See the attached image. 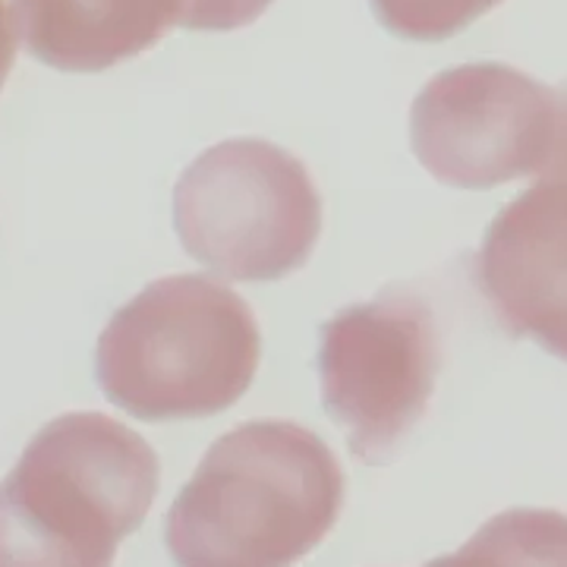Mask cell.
<instances>
[{
    "label": "cell",
    "mask_w": 567,
    "mask_h": 567,
    "mask_svg": "<svg viewBox=\"0 0 567 567\" xmlns=\"http://www.w3.org/2000/svg\"><path fill=\"white\" fill-rule=\"evenodd\" d=\"M344 507V470L316 432L252 420L205 451L164 517L177 567H293Z\"/></svg>",
    "instance_id": "obj_1"
},
{
    "label": "cell",
    "mask_w": 567,
    "mask_h": 567,
    "mask_svg": "<svg viewBox=\"0 0 567 567\" xmlns=\"http://www.w3.org/2000/svg\"><path fill=\"white\" fill-rule=\"evenodd\" d=\"M162 483L152 445L104 413H63L0 480V567H114Z\"/></svg>",
    "instance_id": "obj_2"
},
{
    "label": "cell",
    "mask_w": 567,
    "mask_h": 567,
    "mask_svg": "<svg viewBox=\"0 0 567 567\" xmlns=\"http://www.w3.org/2000/svg\"><path fill=\"white\" fill-rule=\"evenodd\" d=\"M262 334L240 293L208 275H171L104 324L95 375L104 398L142 423L205 420L244 398Z\"/></svg>",
    "instance_id": "obj_3"
},
{
    "label": "cell",
    "mask_w": 567,
    "mask_h": 567,
    "mask_svg": "<svg viewBox=\"0 0 567 567\" xmlns=\"http://www.w3.org/2000/svg\"><path fill=\"white\" fill-rule=\"evenodd\" d=\"M174 230L215 275L271 284L300 271L322 234V196L306 164L265 140L205 148L174 186Z\"/></svg>",
    "instance_id": "obj_4"
},
{
    "label": "cell",
    "mask_w": 567,
    "mask_h": 567,
    "mask_svg": "<svg viewBox=\"0 0 567 567\" xmlns=\"http://www.w3.org/2000/svg\"><path fill=\"white\" fill-rule=\"evenodd\" d=\"M442 365L435 316L423 297L388 287L322 324L319 379L328 416L365 464L391 457L423 420Z\"/></svg>",
    "instance_id": "obj_5"
},
{
    "label": "cell",
    "mask_w": 567,
    "mask_h": 567,
    "mask_svg": "<svg viewBox=\"0 0 567 567\" xmlns=\"http://www.w3.org/2000/svg\"><path fill=\"white\" fill-rule=\"evenodd\" d=\"M558 95L507 63H466L425 82L410 107V145L435 181L492 189L543 171Z\"/></svg>",
    "instance_id": "obj_6"
},
{
    "label": "cell",
    "mask_w": 567,
    "mask_h": 567,
    "mask_svg": "<svg viewBox=\"0 0 567 567\" xmlns=\"http://www.w3.org/2000/svg\"><path fill=\"white\" fill-rule=\"evenodd\" d=\"M473 278L511 338L567 363V183L536 181L492 218Z\"/></svg>",
    "instance_id": "obj_7"
},
{
    "label": "cell",
    "mask_w": 567,
    "mask_h": 567,
    "mask_svg": "<svg viewBox=\"0 0 567 567\" xmlns=\"http://www.w3.org/2000/svg\"><path fill=\"white\" fill-rule=\"evenodd\" d=\"M25 51L63 73H102L140 58L177 25L181 0H13Z\"/></svg>",
    "instance_id": "obj_8"
},
{
    "label": "cell",
    "mask_w": 567,
    "mask_h": 567,
    "mask_svg": "<svg viewBox=\"0 0 567 567\" xmlns=\"http://www.w3.org/2000/svg\"><path fill=\"white\" fill-rule=\"evenodd\" d=\"M425 567H567V514L514 507Z\"/></svg>",
    "instance_id": "obj_9"
},
{
    "label": "cell",
    "mask_w": 567,
    "mask_h": 567,
    "mask_svg": "<svg viewBox=\"0 0 567 567\" xmlns=\"http://www.w3.org/2000/svg\"><path fill=\"white\" fill-rule=\"evenodd\" d=\"M375 20L398 39L442 41L464 32L502 0H369Z\"/></svg>",
    "instance_id": "obj_10"
},
{
    "label": "cell",
    "mask_w": 567,
    "mask_h": 567,
    "mask_svg": "<svg viewBox=\"0 0 567 567\" xmlns=\"http://www.w3.org/2000/svg\"><path fill=\"white\" fill-rule=\"evenodd\" d=\"M271 0H181L177 25L189 32H234L256 22Z\"/></svg>",
    "instance_id": "obj_11"
},
{
    "label": "cell",
    "mask_w": 567,
    "mask_h": 567,
    "mask_svg": "<svg viewBox=\"0 0 567 567\" xmlns=\"http://www.w3.org/2000/svg\"><path fill=\"white\" fill-rule=\"evenodd\" d=\"M558 95V114H555V133H551V145H548L546 164L533 181H558L567 183V82L555 89Z\"/></svg>",
    "instance_id": "obj_12"
},
{
    "label": "cell",
    "mask_w": 567,
    "mask_h": 567,
    "mask_svg": "<svg viewBox=\"0 0 567 567\" xmlns=\"http://www.w3.org/2000/svg\"><path fill=\"white\" fill-rule=\"evenodd\" d=\"M13 58H17V22L7 0H0V89L13 70Z\"/></svg>",
    "instance_id": "obj_13"
}]
</instances>
